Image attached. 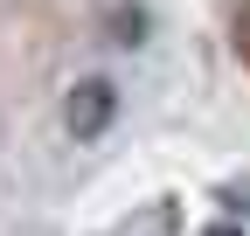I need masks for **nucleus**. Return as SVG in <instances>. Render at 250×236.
<instances>
[{
  "label": "nucleus",
  "mask_w": 250,
  "mask_h": 236,
  "mask_svg": "<svg viewBox=\"0 0 250 236\" xmlns=\"http://www.w3.org/2000/svg\"><path fill=\"white\" fill-rule=\"evenodd\" d=\"M111 83H83V91L70 98V125H77V139H90V132H98L104 125V118H111Z\"/></svg>",
  "instance_id": "1"
}]
</instances>
